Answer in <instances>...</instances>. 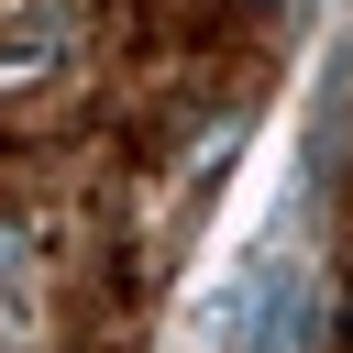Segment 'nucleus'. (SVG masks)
Listing matches in <instances>:
<instances>
[{"instance_id":"obj_2","label":"nucleus","mask_w":353,"mask_h":353,"mask_svg":"<svg viewBox=\"0 0 353 353\" xmlns=\"http://www.w3.org/2000/svg\"><path fill=\"white\" fill-rule=\"evenodd\" d=\"M55 55V11L44 0H22V22H11V44H0V66H44Z\"/></svg>"},{"instance_id":"obj_1","label":"nucleus","mask_w":353,"mask_h":353,"mask_svg":"<svg viewBox=\"0 0 353 353\" xmlns=\"http://www.w3.org/2000/svg\"><path fill=\"white\" fill-rule=\"evenodd\" d=\"M309 320H320V276L298 254H265L243 276V353H309Z\"/></svg>"},{"instance_id":"obj_3","label":"nucleus","mask_w":353,"mask_h":353,"mask_svg":"<svg viewBox=\"0 0 353 353\" xmlns=\"http://www.w3.org/2000/svg\"><path fill=\"white\" fill-rule=\"evenodd\" d=\"M254 11H265V22H287V11H298V0H254Z\"/></svg>"}]
</instances>
